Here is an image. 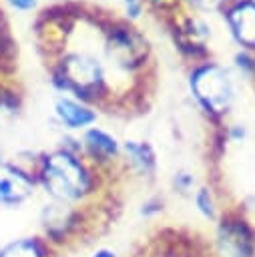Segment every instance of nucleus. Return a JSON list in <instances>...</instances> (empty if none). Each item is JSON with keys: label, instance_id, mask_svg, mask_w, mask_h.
Listing matches in <instances>:
<instances>
[{"label": "nucleus", "instance_id": "1", "mask_svg": "<svg viewBox=\"0 0 255 257\" xmlns=\"http://www.w3.org/2000/svg\"><path fill=\"white\" fill-rule=\"evenodd\" d=\"M38 193L56 203L88 209L104 191V173L92 167L80 153L60 147L38 151L32 165Z\"/></svg>", "mask_w": 255, "mask_h": 257}, {"label": "nucleus", "instance_id": "2", "mask_svg": "<svg viewBox=\"0 0 255 257\" xmlns=\"http://www.w3.org/2000/svg\"><path fill=\"white\" fill-rule=\"evenodd\" d=\"M48 80L56 94H70L94 106H100L112 96L108 66L102 54L86 46H64L50 62Z\"/></svg>", "mask_w": 255, "mask_h": 257}, {"label": "nucleus", "instance_id": "3", "mask_svg": "<svg viewBox=\"0 0 255 257\" xmlns=\"http://www.w3.org/2000/svg\"><path fill=\"white\" fill-rule=\"evenodd\" d=\"M187 92L201 116L221 126L227 122L239 96L237 74L215 58H203L193 62L187 72Z\"/></svg>", "mask_w": 255, "mask_h": 257}, {"label": "nucleus", "instance_id": "4", "mask_svg": "<svg viewBox=\"0 0 255 257\" xmlns=\"http://www.w3.org/2000/svg\"><path fill=\"white\" fill-rule=\"evenodd\" d=\"M100 32V54L108 66V72L116 70L120 74H135L151 60V42L133 22L112 20L102 26Z\"/></svg>", "mask_w": 255, "mask_h": 257}, {"label": "nucleus", "instance_id": "5", "mask_svg": "<svg viewBox=\"0 0 255 257\" xmlns=\"http://www.w3.org/2000/svg\"><path fill=\"white\" fill-rule=\"evenodd\" d=\"M209 257H255V219L241 207H225L211 225Z\"/></svg>", "mask_w": 255, "mask_h": 257}, {"label": "nucleus", "instance_id": "6", "mask_svg": "<svg viewBox=\"0 0 255 257\" xmlns=\"http://www.w3.org/2000/svg\"><path fill=\"white\" fill-rule=\"evenodd\" d=\"M36 221H38L36 233L44 237L60 253L62 247H68L78 241L88 221V209L44 199L38 207Z\"/></svg>", "mask_w": 255, "mask_h": 257}, {"label": "nucleus", "instance_id": "7", "mask_svg": "<svg viewBox=\"0 0 255 257\" xmlns=\"http://www.w3.org/2000/svg\"><path fill=\"white\" fill-rule=\"evenodd\" d=\"M38 197L34 175L24 165L8 159L0 165V209L18 211Z\"/></svg>", "mask_w": 255, "mask_h": 257}, {"label": "nucleus", "instance_id": "8", "mask_svg": "<svg viewBox=\"0 0 255 257\" xmlns=\"http://www.w3.org/2000/svg\"><path fill=\"white\" fill-rule=\"evenodd\" d=\"M80 145H82V157L104 175L120 167L122 139H118V135L112 133L110 128L100 124L86 128L84 133H80Z\"/></svg>", "mask_w": 255, "mask_h": 257}, {"label": "nucleus", "instance_id": "9", "mask_svg": "<svg viewBox=\"0 0 255 257\" xmlns=\"http://www.w3.org/2000/svg\"><path fill=\"white\" fill-rule=\"evenodd\" d=\"M98 106L74 98L70 94H56L52 100V120L66 135H80L86 128L98 124Z\"/></svg>", "mask_w": 255, "mask_h": 257}, {"label": "nucleus", "instance_id": "10", "mask_svg": "<svg viewBox=\"0 0 255 257\" xmlns=\"http://www.w3.org/2000/svg\"><path fill=\"white\" fill-rule=\"evenodd\" d=\"M221 20L231 42L255 54V2L229 0L221 10Z\"/></svg>", "mask_w": 255, "mask_h": 257}, {"label": "nucleus", "instance_id": "11", "mask_svg": "<svg viewBox=\"0 0 255 257\" xmlns=\"http://www.w3.org/2000/svg\"><path fill=\"white\" fill-rule=\"evenodd\" d=\"M120 169H124L133 179L143 183H153L159 173V153L149 139L129 137L122 139Z\"/></svg>", "mask_w": 255, "mask_h": 257}, {"label": "nucleus", "instance_id": "12", "mask_svg": "<svg viewBox=\"0 0 255 257\" xmlns=\"http://www.w3.org/2000/svg\"><path fill=\"white\" fill-rule=\"evenodd\" d=\"M0 257H58V251L38 233H24L0 243Z\"/></svg>", "mask_w": 255, "mask_h": 257}, {"label": "nucleus", "instance_id": "13", "mask_svg": "<svg viewBox=\"0 0 255 257\" xmlns=\"http://www.w3.org/2000/svg\"><path fill=\"white\" fill-rule=\"evenodd\" d=\"M189 203H191L193 211L197 213V217L207 225H213L225 211V207H221V199H219L215 187L205 181H201L199 187L193 191Z\"/></svg>", "mask_w": 255, "mask_h": 257}, {"label": "nucleus", "instance_id": "14", "mask_svg": "<svg viewBox=\"0 0 255 257\" xmlns=\"http://www.w3.org/2000/svg\"><path fill=\"white\" fill-rule=\"evenodd\" d=\"M199 177L193 169H187V167H179L171 173L169 177V189L173 195H177L179 199H191L193 191L199 187Z\"/></svg>", "mask_w": 255, "mask_h": 257}, {"label": "nucleus", "instance_id": "15", "mask_svg": "<svg viewBox=\"0 0 255 257\" xmlns=\"http://www.w3.org/2000/svg\"><path fill=\"white\" fill-rule=\"evenodd\" d=\"M231 70L237 74V78L241 76L245 80H255V54L237 48L231 56Z\"/></svg>", "mask_w": 255, "mask_h": 257}, {"label": "nucleus", "instance_id": "16", "mask_svg": "<svg viewBox=\"0 0 255 257\" xmlns=\"http://www.w3.org/2000/svg\"><path fill=\"white\" fill-rule=\"evenodd\" d=\"M229 0H181L183 8L187 12L199 14V16H211V14H221V10L227 6Z\"/></svg>", "mask_w": 255, "mask_h": 257}, {"label": "nucleus", "instance_id": "17", "mask_svg": "<svg viewBox=\"0 0 255 257\" xmlns=\"http://www.w3.org/2000/svg\"><path fill=\"white\" fill-rule=\"evenodd\" d=\"M225 145H241L249 139V126L245 122H225L219 126Z\"/></svg>", "mask_w": 255, "mask_h": 257}, {"label": "nucleus", "instance_id": "18", "mask_svg": "<svg viewBox=\"0 0 255 257\" xmlns=\"http://www.w3.org/2000/svg\"><path fill=\"white\" fill-rule=\"evenodd\" d=\"M165 213V199L161 195H149L145 201H141L139 205V217L153 221L157 217H161Z\"/></svg>", "mask_w": 255, "mask_h": 257}, {"label": "nucleus", "instance_id": "19", "mask_svg": "<svg viewBox=\"0 0 255 257\" xmlns=\"http://www.w3.org/2000/svg\"><path fill=\"white\" fill-rule=\"evenodd\" d=\"M20 110V94L8 84L0 82V112L16 114Z\"/></svg>", "mask_w": 255, "mask_h": 257}, {"label": "nucleus", "instance_id": "20", "mask_svg": "<svg viewBox=\"0 0 255 257\" xmlns=\"http://www.w3.org/2000/svg\"><path fill=\"white\" fill-rule=\"evenodd\" d=\"M118 2L122 8V20L135 24L145 16V10H147L145 0H118Z\"/></svg>", "mask_w": 255, "mask_h": 257}, {"label": "nucleus", "instance_id": "21", "mask_svg": "<svg viewBox=\"0 0 255 257\" xmlns=\"http://www.w3.org/2000/svg\"><path fill=\"white\" fill-rule=\"evenodd\" d=\"M145 4L155 8L157 12H161L165 16H171V18H175L179 14V10L183 8L181 0H145Z\"/></svg>", "mask_w": 255, "mask_h": 257}, {"label": "nucleus", "instance_id": "22", "mask_svg": "<svg viewBox=\"0 0 255 257\" xmlns=\"http://www.w3.org/2000/svg\"><path fill=\"white\" fill-rule=\"evenodd\" d=\"M12 12H18V14H28V12H34L40 4V0H2Z\"/></svg>", "mask_w": 255, "mask_h": 257}, {"label": "nucleus", "instance_id": "23", "mask_svg": "<svg viewBox=\"0 0 255 257\" xmlns=\"http://www.w3.org/2000/svg\"><path fill=\"white\" fill-rule=\"evenodd\" d=\"M86 257H122V255H120V251H118L116 247H112V245H96V247H92V249L88 251Z\"/></svg>", "mask_w": 255, "mask_h": 257}, {"label": "nucleus", "instance_id": "24", "mask_svg": "<svg viewBox=\"0 0 255 257\" xmlns=\"http://www.w3.org/2000/svg\"><path fill=\"white\" fill-rule=\"evenodd\" d=\"M173 257H209V253H179Z\"/></svg>", "mask_w": 255, "mask_h": 257}, {"label": "nucleus", "instance_id": "25", "mask_svg": "<svg viewBox=\"0 0 255 257\" xmlns=\"http://www.w3.org/2000/svg\"><path fill=\"white\" fill-rule=\"evenodd\" d=\"M4 161H8V159H6V155H4V151H2V149H0V165H2V163H4Z\"/></svg>", "mask_w": 255, "mask_h": 257}, {"label": "nucleus", "instance_id": "26", "mask_svg": "<svg viewBox=\"0 0 255 257\" xmlns=\"http://www.w3.org/2000/svg\"><path fill=\"white\" fill-rule=\"evenodd\" d=\"M251 2H255V0H251Z\"/></svg>", "mask_w": 255, "mask_h": 257}]
</instances>
